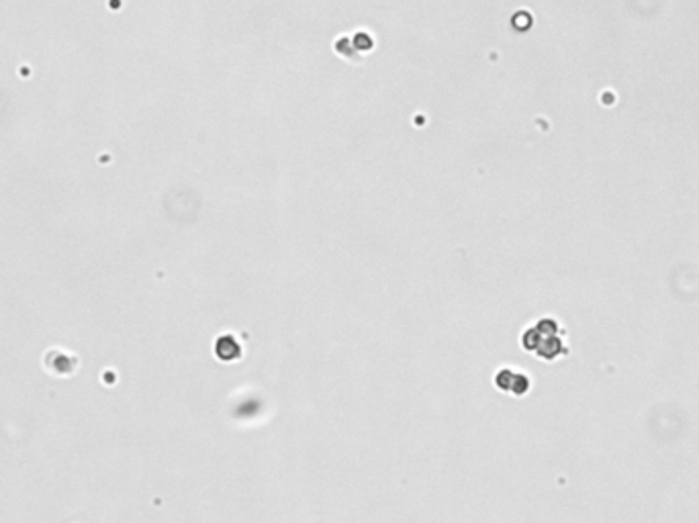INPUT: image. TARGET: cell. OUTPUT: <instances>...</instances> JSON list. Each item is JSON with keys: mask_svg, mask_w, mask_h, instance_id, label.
Returning <instances> with one entry per match:
<instances>
[{"mask_svg": "<svg viewBox=\"0 0 699 523\" xmlns=\"http://www.w3.org/2000/svg\"><path fill=\"white\" fill-rule=\"evenodd\" d=\"M495 385L501 391L514 392V394H525L527 389H529L527 376L522 374V372H514V370H501V372H497Z\"/></svg>", "mask_w": 699, "mask_h": 523, "instance_id": "1", "label": "cell"}, {"mask_svg": "<svg viewBox=\"0 0 699 523\" xmlns=\"http://www.w3.org/2000/svg\"><path fill=\"white\" fill-rule=\"evenodd\" d=\"M217 354L225 360V362L233 360V358L237 356V342L233 344V340L229 338V344H225V338H223L221 342H217Z\"/></svg>", "mask_w": 699, "mask_h": 523, "instance_id": "2", "label": "cell"}]
</instances>
